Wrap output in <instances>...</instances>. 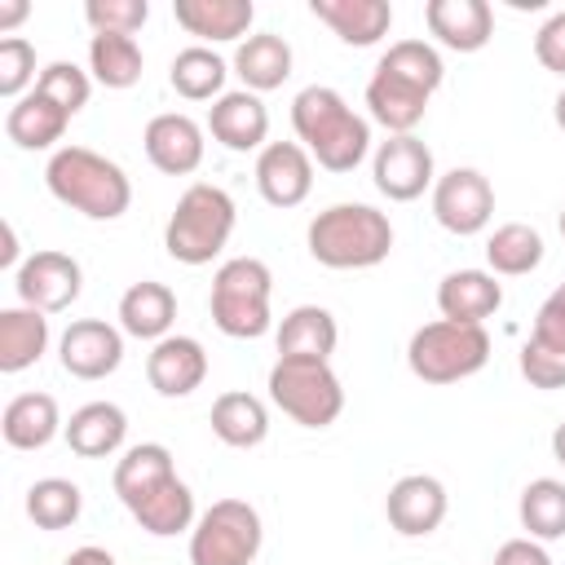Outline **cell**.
Wrapping results in <instances>:
<instances>
[{"label":"cell","instance_id":"1","mask_svg":"<svg viewBox=\"0 0 565 565\" xmlns=\"http://www.w3.org/2000/svg\"><path fill=\"white\" fill-rule=\"evenodd\" d=\"M291 128L309 159L327 172H353L371 154V119L358 115L331 84H309L296 93Z\"/></svg>","mask_w":565,"mask_h":565},{"label":"cell","instance_id":"2","mask_svg":"<svg viewBox=\"0 0 565 565\" xmlns=\"http://www.w3.org/2000/svg\"><path fill=\"white\" fill-rule=\"evenodd\" d=\"M44 185L62 207L84 212L88 221H115L132 203L128 172L115 159H106V154H97L88 146H57L49 154Z\"/></svg>","mask_w":565,"mask_h":565},{"label":"cell","instance_id":"3","mask_svg":"<svg viewBox=\"0 0 565 565\" xmlns=\"http://www.w3.org/2000/svg\"><path fill=\"white\" fill-rule=\"evenodd\" d=\"M305 243L327 269H371L393 252V225L371 203H331L309 221Z\"/></svg>","mask_w":565,"mask_h":565},{"label":"cell","instance_id":"4","mask_svg":"<svg viewBox=\"0 0 565 565\" xmlns=\"http://www.w3.org/2000/svg\"><path fill=\"white\" fill-rule=\"evenodd\" d=\"M234 221H238L234 199L212 181H194L177 199V207L163 225V247L181 265H207L225 252V243L234 234Z\"/></svg>","mask_w":565,"mask_h":565},{"label":"cell","instance_id":"5","mask_svg":"<svg viewBox=\"0 0 565 565\" xmlns=\"http://www.w3.org/2000/svg\"><path fill=\"white\" fill-rule=\"evenodd\" d=\"M269 296H274V274L260 256H234L212 274V291H207V309L221 335L230 340H256L269 331L274 313H269Z\"/></svg>","mask_w":565,"mask_h":565},{"label":"cell","instance_id":"6","mask_svg":"<svg viewBox=\"0 0 565 565\" xmlns=\"http://www.w3.org/2000/svg\"><path fill=\"white\" fill-rule=\"evenodd\" d=\"M490 362V331L472 322H424L406 344V366L424 384H459Z\"/></svg>","mask_w":565,"mask_h":565},{"label":"cell","instance_id":"7","mask_svg":"<svg viewBox=\"0 0 565 565\" xmlns=\"http://www.w3.org/2000/svg\"><path fill=\"white\" fill-rule=\"evenodd\" d=\"M269 402L300 428H327L344 411V384L331 371V362L278 358L269 366Z\"/></svg>","mask_w":565,"mask_h":565},{"label":"cell","instance_id":"8","mask_svg":"<svg viewBox=\"0 0 565 565\" xmlns=\"http://www.w3.org/2000/svg\"><path fill=\"white\" fill-rule=\"evenodd\" d=\"M260 543V512L247 499H216L190 530V565H252Z\"/></svg>","mask_w":565,"mask_h":565},{"label":"cell","instance_id":"9","mask_svg":"<svg viewBox=\"0 0 565 565\" xmlns=\"http://www.w3.org/2000/svg\"><path fill=\"white\" fill-rule=\"evenodd\" d=\"M13 287H18V305L26 309H40V313H62L79 300V287H84V269L75 256L66 252H31L18 269H13Z\"/></svg>","mask_w":565,"mask_h":565},{"label":"cell","instance_id":"10","mask_svg":"<svg viewBox=\"0 0 565 565\" xmlns=\"http://www.w3.org/2000/svg\"><path fill=\"white\" fill-rule=\"evenodd\" d=\"M371 177H375V190H380L388 203H411V199H419L424 190H433L437 163H433V150H428L415 132H402V137H388V141L375 146V154H371Z\"/></svg>","mask_w":565,"mask_h":565},{"label":"cell","instance_id":"11","mask_svg":"<svg viewBox=\"0 0 565 565\" xmlns=\"http://www.w3.org/2000/svg\"><path fill=\"white\" fill-rule=\"evenodd\" d=\"M433 216L441 230L472 238L494 216V190L477 168H450L433 181Z\"/></svg>","mask_w":565,"mask_h":565},{"label":"cell","instance_id":"12","mask_svg":"<svg viewBox=\"0 0 565 565\" xmlns=\"http://www.w3.org/2000/svg\"><path fill=\"white\" fill-rule=\"evenodd\" d=\"M57 358L75 380H106L124 362V331L106 318H75L57 340Z\"/></svg>","mask_w":565,"mask_h":565},{"label":"cell","instance_id":"13","mask_svg":"<svg viewBox=\"0 0 565 565\" xmlns=\"http://www.w3.org/2000/svg\"><path fill=\"white\" fill-rule=\"evenodd\" d=\"M446 486L428 472H406L388 486L384 516L402 539H428L446 521Z\"/></svg>","mask_w":565,"mask_h":565},{"label":"cell","instance_id":"14","mask_svg":"<svg viewBox=\"0 0 565 565\" xmlns=\"http://www.w3.org/2000/svg\"><path fill=\"white\" fill-rule=\"evenodd\" d=\"M256 190L269 207H300L313 190V159L300 141H269L256 154Z\"/></svg>","mask_w":565,"mask_h":565},{"label":"cell","instance_id":"15","mask_svg":"<svg viewBox=\"0 0 565 565\" xmlns=\"http://www.w3.org/2000/svg\"><path fill=\"white\" fill-rule=\"evenodd\" d=\"M141 146H146V159H150L163 177H190V172H199L203 150H207L203 124H194V119L181 115V110L154 115V119L146 124V132H141Z\"/></svg>","mask_w":565,"mask_h":565},{"label":"cell","instance_id":"16","mask_svg":"<svg viewBox=\"0 0 565 565\" xmlns=\"http://www.w3.org/2000/svg\"><path fill=\"white\" fill-rule=\"evenodd\" d=\"M172 18L199 44H243L256 22L252 0H172Z\"/></svg>","mask_w":565,"mask_h":565},{"label":"cell","instance_id":"17","mask_svg":"<svg viewBox=\"0 0 565 565\" xmlns=\"http://www.w3.org/2000/svg\"><path fill=\"white\" fill-rule=\"evenodd\" d=\"M207 132H212V141H221L234 154H247V150L260 154L269 146L265 141L269 137V110H265L260 93L234 88V93L216 97L212 110H207Z\"/></svg>","mask_w":565,"mask_h":565},{"label":"cell","instance_id":"18","mask_svg":"<svg viewBox=\"0 0 565 565\" xmlns=\"http://www.w3.org/2000/svg\"><path fill=\"white\" fill-rule=\"evenodd\" d=\"M424 26L441 49L477 53L494 35V9H490V0H428Z\"/></svg>","mask_w":565,"mask_h":565},{"label":"cell","instance_id":"19","mask_svg":"<svg viewBox=\"0 0 565 565\" xmlns=\"http://www.w3.org/2000/svg\"><path fill=\"white\" fill-rule=\"evenodd\" d=\"M146 380L159 397H190L207 380V349L194 335H163L146 353Z\"/></svg>","mask_w":565,"mask_h":565},{"label":"cell","instance_id":"20","mask_svg":"<svg viewBox=\"0 0 565 565\" xmlns=\"http://www.w3.org/2000/svg\"><path fill=\"white\" fill-rule=\"evenodd\" d=\"M499 305H503V282L490 269H450L437 282V309L450 322L486 327V318H494Z\"/></svg>","mask_w":565,"mask_h":565},{"label":"cell","instance_id":"21","mask_svg":"<svg viewBox=\"0 0 565 565\" xmlns=\"http://www.w3.org/2000/svg\"><path fill=\"white\" fill-rule=\"evenodd\" d=\"M309 13L318 22H327L353 49L380 44L393 26V4L388 0H309Z\"/></svg>","mask_w":565,"mask_h":565},{"label":"cell","instance_id":"22","mask_svg":"<svg viewBox=\"0 0 565 565\" xmlns=\"http://www.w3.org/2000/svg\"><path fill=\"white\" fill-rule=\"evenodd\" d=\"M62 437L79 459H110L115 450H124L128 415L115 402H84L79 411H71Z\"/></svg>","mask_w":565,"mask_h":565},{"label":"cell","instance_id":"23","mask_svg":"<svg viewBox=\"0 0 565 565\" xmlns=\"http://www.w3.org/2000/svg\"><path fill=\"white\" fill-rule=\"evenodd\" d=\"M172 477H177L172 450H168L163 441H141V446H128V450L119 455L110 486H115L119 503L132 512L137 503H146V499H150L163 481H172Z\"/></svg>","mask_w":565,"mask_h":565},{"label":"cell","instance_id":"24","mask_svg":"<svg viewBox=\"0 0 565 565\" xmlns=\"http://www.w3.org/2000/svg\"><path fill=\"white\" fill-rule=\"evenodd\" d=\"M424 110H428V93L424 88H415V84H406V79H397V75L375 66V75L366 79V115L380 128H388V137L415 132Z\"/></svg>","mask_w":565,"mask_h":565},{"label":"cell","instance_id":"25","mask_svg":"<svg viewBox=\"0 0 565 565\" xmlns=\"http://www.w3.org/2000/svg\"><path fill=\"white\" fill-rule=\"evenodd\" d=\"M172 322H177V296L168 282L141 278L119 296V331L124 335L159 344L163 335H172Z\"/></svg>","mask_w":565,"mask_h":565},{"label":"cell","instance_id":"26","mask_svg":"<svg viewBox=\"0 0 565 565\" xmlns=\"http://www.w3.org/2000/svg\"><path fill=\"white\" fill-rule=\"evenodd\" d=\"M234 75L243 79L247 93H274L287 84L291 75V44L274 31H252L238 49H234Z\"/></svg>","mask_w":565,"mask_h":565},{"label":"cell","instance_id":"27","mask_svg":"<svg viewBox=\"0 0 565 565\" xmlns=\"http://www.w3.org/2000/svg\"><path fill=\"white\" fill-rule=\"evenodd\" d=\"M62 428L66 424H62L53 393H18V397H9V406L0 415V433L13 450H44Z\"/></svg>","mask_w":565,"mask_h":565},{"label":"cell","instance_id":"28","mask_svg":"<svg viewBox=\"0 0 565 565\" xmlns=\"http://www.w3.org/2000/svg\"><path fill=\"white\" fill-rule=\"evenodd\" d=\"M335 340H340V327H335L331 309H322V305H296V309L278 322V358L331 362Z\"/></svg>","mask_w":565,"mask_h":565},{"label":"cell","instance_id":"29","mask_svg":"<svg viewBox=\"0 0 565 565\" xmlns=\"http://www.w3.org/2000/svg\"><path fill=\"white\" fill-rule=\"evenodd\" d=\"M216 441L234 446V450H252L269 437V411L256 393H243V388H230L212 402V415H207Z\"/></svg>","mask_w":565,"mask_h":565},{"label":"cell","instance_id":"30","mask_svg":"<svg viewBox=\"0 0 565 565\" xmlns=\"http://www.w3.org/2000/svg\"><path fill=\"white\" fill-rule=\"evenodd\" d=\"M66 124H71V115L62 106H53L49 97H40L35 88L26 97H18L4 115V132L18 150H53L66 137Z\"/></svg>","mask_w":565,"mask_h":565},{"label":"cell","instance_id":"31","mask_svg":"<svg viewBox=\"0 0 565 565\" xmlns=\"http://www.w3.org/2000/svg\"><path fill=\"white\" fill-rule=\"evenodd\" d=\"M44 349H49V313L26 309V305L0 309V371L4 375L35 366Z\"/></svg>","mask_w":565,"mask_h":565},{"label":"cell","instance_id":"32","mask_svg":"<svg viewBox=\"0 0 565 565\" xmlns=\"http://www.w3.org/2000/svg\"><path fill=\"white\" fill-rule=\"evenodd\" d=\"M225 75H230V62L216 49H207V44L181 49L172 57V66H168V84L185 102H216V97H225Z\"/></svg>","mask_w":565,"mask_h":565},{"label":"cell","instance_id":"33","mask_svg":"<svg viewBox=\"0 0 565 565\" xmlns=\"http://www.w3.org/2000/svg\"><path fill=\"white\" fill-rule=\"evenodd\" d=\"M486 265L494 278H521L543 265V234L525 221H508L486 238Z\"/></svg>","mask_w":565,"mask_h":565},{"label":"cell","instance_id":"34","mask_svg":"<svg viewBox=\"0 0 565 565\" xmlns=\"http://www.w3.org/2000/svg\"><path fill=\"white\" fill-rule=\"evenodd\" d=\"M132 521H137L146 534H154V539L185 534V530H194V521H199V512H194V490H190L181 477H172V481H163L146 503L132 508Z\"/></svg>","mask_w":565,"mask_h":565},{"label":"cell","instance_id":"35","mask_svg":"<svg viewBox=\"0 0 565 565\" xmlns=\"http://www.w3.org/2000/svg\"><path fill=\"white\" fill-rule=\"evenodd\" d=\"M516 516H521L525 539H539V543L565 539V481H556V477H534V481L521 490Z\"/></svg>","mask_w":565,"mask_h":565},{"label":"cell","instance_id":"36","mask_svg":"<svg viewBox=\"0 0 565 565\" xmlns=\"http://www.w3.org/2000/svg\"><path fill=\"white\" fill-rule=\"evenodd\" d=\"M141 66H146V57H141V44L132 35L102 31L88 40V71L102 88H132L141 79Z\"/></svg>","mask_w":565,"mask_h":565},{"label":"cell","instance_id":"37","mask_svg":"<svg viewBox=\"0 0 565 565\" xmlns=\"http://www.w3.org/2000/svg\"><path fill=\"white\" fill-rule=\"evenodd\" d=\"M79 512H84V494L66 477H40L26 490V516L40 530H71L79 521Z\"/></svg>","mask_w":565,"mask_h":565},{"label":"cell","instance_id":"38","mask_svg":"<svg viewBox=\"0 0 565 565\" xmlns=\"http://www.w3.org/2000/svg\"><path fill=\"white\" fill-rule=\"evenodd\" d=\"M375 66L388 71V75H397V79H406V84H415V88H424L428 97H433V93L441 88V79H446L441 53H437L428 40H397V44L384 49V57H380Z\"/></svg>","mask_w":565,"mask_h":565},{"label":"cell","instance_id":"39","mask_svg":"<svg viewBox=\"0 0 565 565\" xmlns=\"http://www.w3.org/2000/svg\"><path fill=\"white\" fill-rule=\"evenodd\" d=\"M35 93L49 97L53 106H62L66 115H79L88 106V97H93V79L75 62H49L40 71V79H35Z\"/></svg>","mask_w":565,"mask_h":565},{"label":"cell","instance_id":"40","mask_svg":"<svg viewBox=\"0 0 565 565\" xmlns=\"http://www.w3.org/2000/svg\"><path fill=\"white\" fill-rule=\"evenodd\" d=\"M35 44L22 35H4L0 40V97L18 102L35 88Z\"/></svg>","mask_w":565,"mask_h":565},{"label":"cell","instance_id":"41","mask_svg":"<svg viewBox=\"0 0 565 565\" xmlns=\"http://www.w3.org/2000/svg\"><path fill=\"white\" fill-rule=\"evenodd\" d=\"M84 18L93 26V35L110 31V35H132L146 26L150 18V4L146 0H88L84 4Z\"/></svg>","mask_w":565,"mask_h":565},{"label":"cell","instance_id":"42","mask_svg":"<svg viewBox=\"0 0 565 565\" xmlns=\"http://www.w3.org/2000/svg\"><path fill=\"white\" fill-rule=\"evenodd\" d=\"M521 375H525L534 388H565V349L525 340V344H521Z\"/></svg>","mask_w":565,"mask_h":565},{"label":"cell","instance_id":"43","mask_svg":"<svg viewBox=\"0 0 565 565\" xmlns=\"http://www.w3.org/2000/svg\"><path fill=\"white\" fill-rule=\"evenodd\" d=\"M534 57L543 71L565 75V9H556L539 31H534Z\"/></svg>","mask_w":565,"mask_h":565},{"label":"cell","instance_id":"44","mask_svg":"<svg viewBox=\"0 0 565 565\" xmlns=\"http://www.w3.org/2000/svg\"><path fill=\"white\" fill-rule=\"evenodd\" d=\"M490 565H552V556L539 539H508Z\"/></svg>","mask_w":565,"mask_h":565},{"label":"cell","instance_id":"45","mask_svg":"<svg viewBox=\"0 0 565 565\" xmlns=\"http://www.w3.org/2000/svg\"><path fill=\"white\" fill-rule=\"evenodd\" d=\"M62 565H115V556H110L106 547H93V543H88V547H75Z\"/></svg>","mask_w":565,"mask_h":565},{"label":"cell","instance_id":"46","mask_svg":"<svg viewBox=\"0 0 565 565\" xmlns=\"http://www.w3.org/2000/svg\"><path fill=\"white\" fill-rule=\"evenodd\" d=\"M26 13H31V4H26V0H9V4H0V31H13Z\"/></svg>","mask_w":565,"mask_h":565},{"label":"cell","instance_id":"47","mask_svg":"<svg viewBox=\"0 0 565 565\" xmlns=\"http://www.w3.org/2000/svg\"><path fill=\"white\" fill-rule=\"evenodd\" d=\"M13 260H18V234H13V225L4 221V247H0V265H4V269H13Z\"/></svg>","mask_w":565,"mask_h":565},{"label":"cell","instance_id":"48","mask_svg":"<svg viewBox=\"0 0 565 565\" xmlns=\"http://www.w3.org/2000/svg\"><path fill=\"white\" fill-rule=\"evenodd\" d=\"M552 455H556V463H565V419H561L556 433H552Z\"/></svg>","mask_w":565,"mask_h":565},{"label":"cell","instance_id":"49","mask_svg":"<svg viewBox=\"0 0 565 565\" xmlns=\"http://www.w3.org/2000/svg\"><path fill=\"white\" fill-rule=\"evenodd\" d=\"M543 305H547V309H556V313L565 318V282H561V287H556V291H552V296H547Z\"/></svg>","mask_w":565,"mask_h":565},{"label":"cell","instance_id":"50","mask_svg":"<svg viewBox=\"0 0 565 565\" xmlns=\"http://www.w3.org/2000/svg\"><path fill=\"white\" fill-rule=\"evenodd\" d=\"M552 119H556V128L565 132V88L556 93V102H552Z\"/></svg>","mask_w":565,"mask_h":565},{"label":"cell","instance_id":"51","mask_svg":"<svg viewBox=\"0 0 565 565\" xmlns=\"http://www.w3.org/2000/svg\"><path fill=\"white\" fill-rule=\"evenodd\" d=\"M556 225H561V238H565V207H561V216H556Z\"/></svg>","mask_w":565,"mask_h":565}]
</instances>
